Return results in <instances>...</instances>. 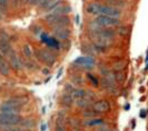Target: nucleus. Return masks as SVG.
Returning a JSON list of instances; mask_svg holds the SVG:
<instances>
[{
    "label": "nucleus",
    "mask_w": 148,
    "mask_h": 131,
    "mask_svg": "<svg viewBox=\"0 0 148 131\" xmlns=\"http://www.w3.org/2000/svg\"><path fill=\"white\" fill-rule=\"evenodd\" d=\"M86 11L89 15L108 16V17H112V18H116V19H119L121 17V10L112 8L108 5H101V3H97V2L89 3L86 8Z\"/></svg>",
    "instance_id": "1"
},
{
    "label": "nucleus",
    "mask_w": 148,
    "mask_h": 131,
    "mask_svg": "<svg viewBox=\"0 0 148 131\" xmlns=\"http://www.w3.org/2000/svg\"><path fill=\"white\" fill-rule=\"evenodd\" d=\"M34 55H35V58L46 66L55 65L56 59H57V56H56L55 51H51L49 50V49H40V48H37V49L34 50Z\"/></svg>",
    "instance_id": "2"
},
{
    "label": "nucleus",
    "mask_w": 148,
    "mask_h": 131,
    "mask_svg": "<svg viewBox=\"0 0 148 131\" xmlns=\"http://www.w3.org/2000/svg\"><path fill=\"white\" fill-rule=\"evenodd\" d=\"M23 118L19 115L0 112V127H14L21 123Z\"/></svg>",
    "instance_id": "3"
},
{
    "label": "nucleus",
    "mask_w": 148,
    "mask_h": 131,
    "mask_svg": "<svg viewBox=\"0 0 148 131\" xmlns=\"http://www.w3.org/2000/svg\"><path fill=\"white\" fill-rule=\"evenodd\" d=\"M94 21L96 22L99 27H105V28H114L120 25L119 19L108 17V16H97L96 19H94Z\"/></svg>",
    "instance_id": "4"
},
{
    "label": "nucleus",
    "mask_w": 148,
    "mask_h": 131,
    "mask_svg": "<svg viewBox=\"0 0 148 131\" xmlns=\"http://www.w3.org/2000/svg\"><path fill=\"white\" fill-rule=\"evenodd\" d=\"M96 65V60L92 58L91 56H85V57H80L77 60H75L74 66L77 68H82V69H86V70H90L92 69Z\"/></svg>",
    "instance_id": "5"
},
{
    "label": "nucleus",
    "mask_w": 148,
    "mask_h": 131,
    "mask_svg": "<svg viewBox=\"0 0 148 131\" xmlns=\"http://www.w3.org/2000/svg\"><path fill=\"white\" fill-rule=\"evenodd\" d=\"M7 57H8V63L11 66V68H12L15 71H21L22 69L25 68L23 60L20 59V57L17 56V53L15 52V50L12 51V52H10Z\"/></svg>",
    "instance_id": "6"
},
{
    "label": "nucleus",
    "mask_w": 148,
    "mask_h": 131,
    "mask_svg": "<svg viewBox=\"0 0 148 131\" xmlns=\"http://www.w3.org/2000/svg\"><path fill=\"white\" fill-rule=\"evenodd\" d=\"M40 38H41V41L46 44L47 48L51 51H58L60 49V42L55 38V37H50L48 36L47 33H41L40 35Z\"/></svg>",
    "instance_id": "7"
},
{
    "label": "nucleus",
    "mask_w": 148,
    "mask_h": 131,
    "mask_svg": "<svg viewBox=\"0 0 148 131\" xmlns=\"http://www.w3.org/2000/svg\"><path fill=\"white\" fill-rule=\"evenodd\" d=\"M91 109L97 111L98 113H107L110 111V103L105 100V99H101V100H97L92 103L91 106Z\"/></svg>",
    "instance_id": "8"
},
{
    "label": "nucleus",
    "mask_w": 148,
    "mask_h": 131,
    "mask_svg": "<svg viewBox=\"0 0 148 131\" xmlns=\"http://www.w3.org/2000/svg\"><path fill=\"white\" fill-rule=\"evenodd\" d=\"M27 102H28V100H27L26 97H23V96H16V97L9 98L5 103H8V104H11V106H15V107L22 108L25 104H27Z\"/></svg>",
    "instance_id": "9"
},
{
    "label": "nucleus",
    "mask_w": 148,
    "mask_h": 131,
    "mask_svg": "<svg viewBox=\"0 0 148 131\" xmlns=\"http://www.w3.org/2000/svg\"><path fill=\"white\" fill-rule=\"evenodd\" d=\"M94 102H95L94 99H91V98H89L88 96H86V97H84V98L77 99V100H76V106H77L78 108H80V109L86 110V109H90Z\"/></svg>",
    "instance_id": "10"
},
{
    "label": "nucleus",
    "mask_w": 148,
    "mask_h": 131,
    "mask_svg": "<svg viewBox=\"0 0 148 131\" xmlns=\"http://www.w3.org/2000/svg\"><path fill=\"white\" fill-rule=\"evenodd\" d=\"M60 104H61L64 108L69 109V108H71L74 104H76V99L74 98V96L64 92V95L61 96V98H60Z\"/></svg>",
    "instance_id": "11"
},
{
    "label": "nucleus",
    "mask_w": 148,
    "mask_h": 131,
    "mask_svg": "<svg viewBox=\"0 0 148 131\" xmlns=\"http://www.w3.org/2000/svg\"><path fill=\"white\" fill-rule=\"evenodd\" d=\"M53 37L59 39V40H62V41H67V40H69L70 32L65 27L64 28H55V30H53Z\"/></svg>",
    "instance_id": "12"
},
{
    "label": "nucleus",
    "mask_w": 148,
    "mask_h": 131,
    "mask_svg": "<svg viewBox=\"0 0 148 131\" xmlns=\"http://www.w3.org/2000/svg\"><path fill=\"white\" fill-rule=\"evenodd\" d=\"M14 49L10 44V41L7 39H2L0 38V53L2 56H8L10 52H12Z\"/></svg>",
    "instance_id": "13"
},
{
    "label": "nucleus",
    "mask_w": 148,
    "mask_h": 131,
    "mask_svg": "<svg viewBox=\"0 0 148 131\" xmlns=\"http://www.w3.org/2000/svg\"><path fill=\"white\" fill-rule=\"evenodd\" d=\"M22 108L19 107H15V106H11V104H8V103H3L1 107H0V112H3V113H12V115H19L21 112Z\"/></svg>",
    "instance_id": "14"
},
{
    "label": "nucleus",
    "mask_w": 148,
    "mask_h": 131,
    "mask_svg": "<svg viewBox=\"0 0 148 131\" xmlns=\"http://www.w3.org/2000/svg\"><path fill=\"white\" fill-rule=\"evenodd\" d=\"M105 123H106L105 120L101 118H92V119H86V121L82 124L86 127H89V128H98Z\"/></svg>",
    "instance_id": "15"
},
{
    "label": "nucleus",
    "mask_w": 148,
    "mask_h": 131,
    "mask_svg": "<svg viewBox=\"0 0 148 131\" xmlns=\"http://www.w3.org/2000/svg\"><path fill=\"white\" fill-rule=\"evenodd\" d=\"M105 2H106V5H108L112 8H116L118 10L127 8L126 0H105Z\"/></svg>",
    "instance_id": "16"
},
{
    "label": "nucleus",
    "mask_w": 148,
    "mask_h": 131,
    "mask_svg": "<svg viewBox=\"0 0 148 131\" xmlns=\"http://www.w3.org/2000/svg\"><path fill=\"white\" fill-rule=\"evenodd\" d=\"M9 73H10L9 63L3 59V56L0 55V74L1 76H9Z\"/></svg>",
    "instance_id": "17"
},
{
    "label": "nucleus",
    "mask_w": 148,
    "mask_h": 131,
    "mask_svg": "<svg viewBox=\"0 0 148 131\" xmlns=\"http://www.w3.org/2000/svg\"><path fill=\"white\" fill-rule=\"evenodd\" d=\"M22 128H27V129H35L36 126H37V122L32 119H29V118H26L21 121V123L19 124Z\"/></svg>",
    "instance_id": "18"
},
{
    "label": "nucleus",
    "mask_w": 148,
    "mask_h": 131,
    "mask_svg": "<svg viewBox=\"0 0 148 131\" xmlns=\"http://www.w3.org/2000/svg\"><path fill=\"white\" fill-rule=\"evenodd\" d=\"M22 52H23V55H25V57L26 59H28L30 61H35V55H34V51L31 50V48H30V46L28 44H25L23 46V48H22Z\"/></svg>",
    "instance_id": "19"
},
{
    "label": "nucleus",
    "mask_w": 148,
    "mask_h": 131,
    "mask_svg": "<svg viewBox=\"0 0 148 131\" xmlns=\"http://www.w3.org/2000/svg\"><path fill=\"white\" fill-rule=\"evenodd\" d=\"M70 82H71L74 86H76V87L78 88L85 83V80H84V78H82L80 74H73V76L70 77Z\"/></svg>",
    "instance_id": "20"
},
{
    "label": "nucleus",
    "mask_w": 148,
    "mask_h": 131,
    "mask_svg": "<svg viewBox=\"0 0 148 131\" xmlns=\"http://www.w3.org/2000/svg\"><path fill=\"white\" fill-rule=\"evenodd\" d=\"M100 116V113H98L97 111L92 110L91 108L90 109H86L82 111V117L86 118V119H92V118H98Z\"/></svg>",
    "instance_id": "21"
},
{
    "label": "nucleus",
    "mask_w": 148,
    "mask_h": 131,
    "mask_svg": "<svg viewBox=\"0 0 148 131\" xmlns=\"http://www.w3.org/2000/svg\"><path fill=\"white\" fill-rule=\"evenodd\" d=\"M68 124L70 126V127H73V129H79L80 128V126L82 124V122H80L78 119H76V118H69L68 119Z\"/></svg>",
    "instance_id": "22"
},
{
    "label": "nucleus",
    "mask_w": 148,
    "mask_h": 131,
    "mask_svg": "<svg viewBox=\"0 0 148 131\" xmlns=\"http://www.w3.org/2000/svg\"><path fill=\"white\" fill-rule=\"evenodd\" d=\"M9 7V0H0V14L5 15Z\"/></svg>",
    "instance_id": "23"
},
{
    "label": "nucleus",
    "mask_w": 148,
    "mask_h": 131,
    "mask_svg": "<svg viewBox=\"0 0 148 131\" xmlns=\"http://www.w3.org/2000/svg\"><path fill=\"white\" fill-rule=\"evenodd\" d=\"M125 69V63L123 62V61H117V62H115L114 65H112V70L115 71V72H117V71H123Z\"/></svg>",
    "instance_id": "24"
},
{
    "label": "nucleus",
    "mask_w": 148,
    "mask_h": 131,
    "mask_svg": "<svg viewBox=\"0 0 148 131\" xmlns=\"http://www.w3.org/2000/svg\"><path fill=\"white\" fill-rule=\"evenodd\" d=\"M53 1H55V0H44V1H42V2H41L39 6H38V7H39V9H40V10L46 11V10L49 8V6H50L52 2H53Z\"/></svg>",
    "instance_id": "25"
},
{
    "label": "nucleus",
    "mask_w": 148,
    "mask_h": 131,
    "mask_svg": "<svg viewBox=\"0 0 148 131\" xmlns=\"http://www.w3.org/2000/svg\"><path fill=\"white\" fill-rule=\"evenodd\" d=\"M87 78H88V80L92 83V86H94V87H99L100 81L98 80L95 76H92L91 73H87Z\"/></svg>",
    "instance_id": "26"
},
{
    "label": "nucleus",
    "mask_w": 148,
    "mask_h": 131,
    "mask_svg": "<svg viewBox=\"0 0 148 131\" xmlns=\"http://www.w3.org/2000/svg\"><path fill=\"white\" fill-rule=\"evenodd\" d=\"M115 76H116V81L117 82H124L126 79V76H125L124 71H117V72H115Z\"/></svg>",
    "instance_id": "27"
},
{
    "label": "nucleus",
    "mask_w": 148,
    "mask_h": 131,
    "mask_svg": "<svg viewBox=\"0 0 148 131\" xmlns=\"http://www.w3.org/2000/svg\"><path fill=\"white\" fill-rule=\"evenodd\" d=\"M118 33L121 37H126L127 35L129 33V29H128V27H120V28L118 29Z\"/></svg>",
    "instance_id": "28"
},
{
    "label": "nucleus",
    "mask_w": 148,
    "mask_h": 131,
    "mask_svg": "<svg viewBox=\"0 0 148 131\" xmlns=\"http://www.w3.org/2000/svg\"><path fill=\"white\" fill-rule=\"evenodd\" d=\"M97 131H115L112 128H110L108 124H103V126H100V127H98L97 128Z\"/></svg>",
    "instance_id": "29"
},
{
    "label": "nucleus",
    "mask_w": 148,
    "mask_h": 131,
    "mask_svg": "<svg viewBox=\"0 0 148 131\" xmlns=\"http://www.w3.org/2000/svg\"><path fill=\"white\" fill-rule=\"evenodd\" d=\"M55 131H67L66 126H65V124L56 123V128H55Z\"/></svg>",
    "instance_id": "30"
},
{
    "label": "nucleus",
    "mask_w": 148,
    "mask_h": 131,
    "mask_svg": "<svg viewBox=\"0 0 148 131\" xmlns=\"http://www.w3.org/2000/svg\"><path fill=\"white\" fill-rule=\"evenodd\" d=\"M42 1H44V0H29L28 2H29L30 5H32V6H39Z\"/></svg>",
    "instance_id": "31"
},
{
    "label": "nucleus",
    "mask_w": 148,
    "mask_h": 131,
    "mask_svg": "<svg viewBox=\"0 0 148 131\" xmlns=\"http://www.w3.org/2000/svg\"><path fill=\"white\" fill-rule=\"evenodd\" d=\"M34 28H35V30H31V32H34V33H36V35H37V33L40 35V32H41V31H40V28H39L38 26H34Z\"/></svg>",
    "instance_id": "32"
},
{
    "label": "nucleus",
    "mask_w": 148,
    "mask_h": 131,
    "mask_svg": "<svg viewBox=\"0 0 148 131\" xmlns=\"http://www.w3.org/2000/svg\"><path fill=\"white\" fill-rule=\"evenodd\" d=\"M42 72H44L45 74H48V73H49V70H48V69H44V70H42Z\"/></svg>",
    "instance_id": "33"
},
{
    "label": "nucleus",
    "mask_w": 148,
    "mask_h": 131,
    "mask_svg": "<svg viewBox=\"0 0 148 131\" xmlns=\"http://www.w3.org/2000/svg\"><path fill=\"white\" fill-rule=\"evenodd\" d=\"M71 131H82V130H80V129H73Z\"/></svg>",
    "instance_id": "34"
},
{
    "label": "nucleus",
    "mask_w": 148,
    "mask_h": 131,
    "mask_svg": "<svg viewBox=\"0 0 148 131\" xmlns=\"http://www.w3.org/2000/svg\"><path fill=\"white\" fill-rule=\"evenodd\" d=\"M146 60H148V55H147V58H146Z\"/></svg>",
    "instance_id": "35"
},
{
    "label": "nucleus",
    "mask_w": 148,
    "mask_h": 131,
    "mask_svg": "<svg viewBox=\"0 0 148 131\" xmlns=\"http://www.w3.org/2000/svg\"><path fill=\"white\" fill-rule=\"evenodd\" d=\"M0 90H1V87H0Z\"/></svg>",
    "instance_id": "36"
},
{
    "label": "nucleus",
    "mask_w": 148,
    "mask_h": 131,
    "mask_svg": "<svg viewBox=\"0 0 148 131\" xmlns=\"http://www.w3.org/2000/svg\"><path fill=\"white\" fill-rule=\"evenodd\" d=\"M0 55H1V53H0Z\"/></svg>",
    "instance_id": "37"
}]
</instances>
